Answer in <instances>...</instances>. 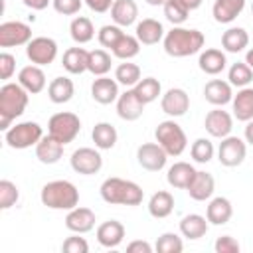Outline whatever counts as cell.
I'll use <instances>...</instances> for the list:
<instances>
[{
    "label": "cell",
    "instance_id": "6da1fadb",
    "mask_svg": "<svg viewBox=\"0 0 253 253\" xmlns=\"http://www.w3.org/2000/svg\"><path fill=\"white\" fill-rule=\"evenodd\" d=\"M204 47V34L192 28L174 26L164 36V51L172 57H188Z\"/></svg>",
    "mask_w": 253,
    "mask_h": 253
},
{
    "label": "cell",
    "instance_id": "7a4b0ae2",
    "mask_svg": "<svg viewBox=\"0 0 253 253\" xmlns=\"http://www.w3.org/2000/svg\"><path fill=\"white\" fill-rule=\"evenodd\" d=\"M28 107V91L20 83H6L0 87V128L8 130L10 123Z\"/></svg>",
    "mask_w": 253,
    "mask_h": 253
},
{
    "label": "cell",
    "instance_id": "3957f363",
    "mask_svg": "<svg viewBox=\"0 0 253 253\" xmlns=\"http://www.w3.org/2000/svg\"><path fill=\"white\" fill-rule=\"evenodd\" d=\"M142 188L130 180L123 178H107L101 184V198L107 204L117 206H138L142 202Z\"/></svg>",
    "mask_w": 253,
    "mask_h": 253
},
{
    "label": "cell",
    "instance_id": "277c9868",
    "mask_svg": "<svg viewBox=\"0 0 253 253\" xmlns=\"http://www.w3.org/2000/svg\"><path fill=\"white\" fill-rule=\"evenodd\" d=\"M42 204L49 210H73L79 204L77 188L67 180H53L42 188Z\"/></svg>",
    "mask_w": 253,
    "mask_h": 253
},
{
    "label": "cell",
    "instance_id": "5b68a950",
    "mask_svg": "<svg viewBox=\"0 0 253 253\" xmlns=\"http://www.w3.org/2000/svg\"><path fill=\"white\" fill-rule=\"evenodd\" d=\"M154 136H156V142L166 150L168 156H180L186 150V144H188L186 132L174 121H162L156 126Z\"/></svg>",
    "mask_w": 253,
    "mask_h": 253
},
{
    "label": "cell",
    "instance_id": "8992f818",
    "mask_svg": "<svg viewBox=\"0 0 253 253\" xmlns=\"http://www.w3.org/2000/svg\"><path fill=\"white\" fill-rule=\"evenodd\" d=\"M81 130V121L75 113L63 111V113H55L49 121H47V134L53 136L55 140H59L61 144L73 142L75 136Z\"/></svg>",
    "mask_w": 253,
    "mask_h": 253
},
{
    "label": "cell",
    "instance_id": "52a82bcc",
    "mask_svg": "<svg viewBox=\"0 0 253 253\" xmlns=\"http://www.w3.org/2000/svg\"><path fill=\"white\" fill-rule=\"evenodd\" d=\"M43 136V130L38 123L34 121H26V123H18L16 126L8 128L6 130V144L10 148H16V150H24V148H30V146H36Z\"/></svg>",
    "mask_w": 253,
    "mask_h": 253
},
{
    "label": "cell",
    "instance_id": "ba28073f",
    "mask_svg": "<svg viewBox=\"0 0 253 253\" xmlns=\"http://www.w3.org/2000/svg\"><path fill=\"white\" fill-rule=\"evenodd\" d=\"M26 55L34 65H49L57 57V43L51 38H32L26 45Z\"/></svg>",
    "mask_w": 253,
    "mask_h": 253
},
{
    "label": "cell",
    "instance_id": "9c48e42d",
    "mask_svg": "<svg viewBox=\"0 0 253 253\" xmlns=\"http://www.w3.org/2000/svg\"><path fill=\"white\" fill-rule=\"evenodd\" d=\"M32 40V28L24 22H4L0 24V47L28 45Z\"/></svg>",
    "mask_w": 253,
    "mask_h": 253
},
{
    "label": "cell",
    "instance_id": "30bf717a",
    "mask_svg": "<svg viewBox=\"0 0 253 253\" xmlns=\"http://www.w3.org/2000/svg\"><path fill=\"white\" fill-rule=\"evenodd\" d=\"M245 154H247V148H245V142L239 136H225V138H221L219 150H217V158H219V162L223 166H227V168L239 166L245 160Z\"/></svg>",
    "mask_w": 253,
    "mask_h": 253
},
{
    "label": "cell",
    "instance_id": "8fae6325",
    "mask_svg": "<svg viewBox=\"0 0 253 253\" xmlns=\"http://www.w3.org/2000/svg\"><path fill=\"white\" fill-rule=\"evenodd\" d=\"M166 158H168V154H166V150H164L158 142H144V144H140L138 150H136V160H138V164H140L144 170H148V172H158V170H162V168L166 166Z\"/></svg>",
    "mask_w": 253,
    "mask_h": 253
},
{
    "label": "cell",
    "instance_id": "7c38bea8",
    "mask_svg": "<svg viewBox=\"0 0 253 253\" xmlns=\"http://www.w3.org/2000/svg\"><path fill=\"white\" fill-rule=\"evenodd\" d=\"M101 166H103V158L95 148L83 146V148H77L71 154V168L77 174L91 176V174H97L101 170Z\"/></svg>",
    "mask_w": 253,
    "mask_h": 253
},
{
    "label": "cell",
    "instance_id": "4fadbf2b",
    "mask_svg": "<svg viewBox=\"0 0 253 253\" xmlns=\"http://www.w3.org/2000/svg\"><path fill=\"white\" fill-rule=\"evenodd\" d=\"M160 107L166 115L170 117H182L186 115V111L190 109V97L184 89H178V87H172L168 89L164 95H162V101H160Z\"/></svg>",
    "mask_w": 253,
    "mask_h": 253
},
{
    "label": "cell",
    "instance_id": "5bb4252c",
    "mask_svg": "<svg viewBox=\"0 0 253 253\" xmlns=\"http://www.w3.org/2000/svg\"><path fill=\"white\" fill-rule=\"evenodd\" d=\"M144 111L142 99L136 95L134 89H126L123 95L117 99V113L123 121H136Z\"/></svg>",
    "mask_w": 253,
    "mask_h": 253
},
{
    "label": "cell",
    "instance_id": "9a60e30c",
    "mask_svg": "<svg viewBox=\"0 0 253 253\" xmlns=\"http://www.w3.org/2000/svg\"><path fill=\"white\" fill-rule=\"evenodd\" d=\"M204 126L206 130L215 136V138H225L229 136L231 128H233V119L227 111H221V109H213L206 115V121H204Z\"/></svg>",
    "mask_w": 253,
    "mask_h": 253
},
{
    "label": "cell",
    "instance_id": "2e32d148",
    "mask_svg": "<svg viewBox=\"0 0 253 253\" xmlns=\"http://www.w3.org/2000/svg\"><path fill=\"white\" fill-rule=\"evenodd\" d=\"M190 198L196 200V202H206L211 198L213 190H215V180L210 172H204V170H198L194 180L190 182V186L186 188Z\"/></svg>",
    "mask_w": 253,
    "mask_h": 253
},
{
    "label": "cell",
    "instance_id": "e0dca14e",
    "mask_svg": "<svg viewBox=\"0 0 253 253\" xmlns=\"http://www.w3.org/2000/svg\"><path fill=\"white\" fill-rule=\"evenodd\" d=\"M65 227L73 233H87L95 227V213L89 208H73L65 215Z\"/></svg>",
    "mask_w": 253,
    "mask_h": 253
},
{
    "label": "cell",
    "instance_id": "ac0fdd59",
    "mask_svg": "<svg viewBox=\"0 0 253 253\" xmlns=\"http://www.w3.org/2000/svg\"><path fill=\"white\" fill-rule=\"evenodd\" d=\"M91 97L101 105H111L113 101L119 99V81L101 75L91 85Z\"/></svg>",
    "mask_w": 253,
    "mask_h": 253
},
{
    "label": "cell",
    "instance_id": "d6986e66",
    "mask_svg": "<svg viewBox=\"0 0 253 253\" xmlns=\"http://www.w3.org/2000/svg\"><path fill=\"white\" fill-rule=\"evenodd\" d=\"M204 97L208 103L215 105V107H223L229 101H233V93H231V83L221 81V79H211L210 83H206L204 87Z\"/></svg>",
    "mask_w": 253,
    "mask_h": 253
},
{
    "label": "cell",
    "instance_id": "ffe728a7",
    "mask_svg": "<svg viewBox=\"0 0 253 253\" xmlns=\"http://www.w3.org/2000/svg\"><path fill=\"white\" fill-rule=\"evenodd\" d=\"M123 237H125V225L117 219H109L97 227V241L107 249L121 245Z\"/></svg>",
    "mask_w": 253,
    "mask_h": 253
},
{
    "label": "cell",
    "instance_id": "44dd1931",
    "mask_svg": "<svg viewBox=\"0 0 253 253\" xmlns=\"http://www.w3.org/2000/svg\"><path fill=\"white\" fill-rule=\"evenodd\" d=\"M18 83L28 93H42L45 87V73L40 69V65H26L18 73Z\"/></svg>",
    "mask_w": 253,
    "mask_h": 253
},
{
    "label": "cell",
    "instance_id": "7402d4cb",
    "mask_svg": "<svg viewBox=\"0 0 253 253\" xmlns=\"http://www.w3.org/2000/svg\"><path fill=\"white\" fill-rule=\"evenodd\" d=\"M63 146L65 144H61L59 140H55L49 134L47 136H42V140L36 144V156L43 164H55L63 156Z\"/></svg>",
    "mask_w": 253,
    "mask_h": 253
},
{
    "label": "cell",
    "instance_id": "603a6c76",
    "mask_svg": "<svg viewBox=\"0 0 253 253\" xmlns=\"http://www.w3.org/2000/svg\"><path fill=\"white\" fill-rule=\"evenodd\" d=\"M138 6L134 0H115L111 6V18L117 26H130L136 22Z\"/></svg>",
    "mask_w": 253,
    "mask_h": 253
},
{
    "label": "cell",
    "instance_id": "cb8c5ba5",
    "mask_svg": "<svg viewBox=\"0 0 253 253\" xmlns=\"http://www.w3.org/2000/svg\"><path fill=\"white\" fill-rule=\"evenodd\" d=\"M243 8H245V0H215L211 14H213L215 22L229 24L243 12Z\"/></svg>",
    "mask_w": 253,
    "mask_h": 253
},
{
    "label": "cell",
    "instance_id": "d4e9b609",
    "mask_svg": "<svg viewBox=\"0 0 253 253\" xmlns=\"http://www.w3.org/2000/svg\"><path fill=\"white\" fill-rule=\"evenodd\" d=\"M136 38L144 45H154L164 38V28L158 20L154 18H144L142 22L136 24Z\"/></svg>",
    "mask_w": 253,
    "mask_h": 253
},
{
    "label": "cell",
    "instance_id": "484cf974",
    "mask_svg": "<svg viewBox=\"0 0 253 253\" xmlns=\"http://www.w3.org/2000/svg\"><path fill=\"white\" fill-rule=\"evenodd\" d=\"M225 63H227L225 53H223L221 49H213V47L202 51V53H200V59H198L200 69H202L204 73H208V75H217V73H221V71L225 69Z\"/></svg>",
    "mask_w": 253,
    "mask_h": 253
},
{
    "label": "cell",
    "instance_id": "4316f807",
    "mask_svg": "<svg viewBox=\"0 0 253 253\" xmlns=\"http://www.w3.org/2000/svg\"><path fill=\"white\" fill-rule=\"evenodd\" d=\"M233 115L237 121H251L253 119V87H241L233 97Z\"/></svg>",
    "mask_w": 253,
    "mask_h": 253
},
{
    "label": "cell",
    "instance_id": "83f0119b",
    "mask_svg": "<svg viewBox=\"0 0 253 253\" xmlns=\"http://www.w3.org/2000/svg\"><path fill=\"white\" fill-rule=\"evenodd\" d=\"M196 172H198V170H194L192 164H188V162H176V164H172V166L168 168L166 178H168V184H170V186L186 190V188L190 186V182L194 180Z\"/></svg>",
    "mask_w": 253,
    "mask_h": 253
},
{
    "label": "cell",
    "instance_id": "f1b7e54d",
    "mask_svg": "<svg viewBox=\"0 0 253 253\" xmlns=\"http://www.w3.org/2000/svg\"><path fill=\"white\" fill-rule=\"evenodd\" d=\"M231 213H233V208H231V202L227 198H213L206 210V217L213 225L227 223L231 219Z\"/></svg>",
    "mask_w": 253,
    "mask_h": 253
},
{
    "label": "cell",
    "instance_id": "f546056e",
    "mask_svg": "<svg viewBox=\"0 0 253 253\" xmlns=\"http://www.w3.org/2000/svg\"><path fill=\"white\" fill-rule=\"evenodd\" d=\"M174 210V198L170 192L166 190H158L156 194H152V198L148 200V211L152 217L156 219H162V217H168Z\"/></svg>",
    "mask_w": 253,
    "mask_h": 253
},
{
    "label": "cell",
    "instance_id": "4dcf8cb0",
    "mask_svg": "<svg viewBox=\"0 0 253 253\" xmlns=\"http://www.w3.org/2000/svg\"><path fill=\"white\" fill-rule=\"evenodd\" d=\"M87 61H89V51H85L83 47H69L61 59L63 69L73 73V75L87 71Z\"/></svg>",
    "mask_w": 253,
    "mask_h": 253
},
{
    "label": "cell",
    "instance_id": "1f68e13d",
    "mask_svg": "<svg viewBox=\"0 0 253 253\" xmlns=\"http://www.w3.org/2000/svg\"><path fill=\"white\" fill-rule=\"evenodd\" d=\"M73 93H75L73 81L67 79V77H55V79L49 83V87H47V97H49V101L55 103V105H61V103L71 101Z\"/></svg>",
    "mask_w": 253,
    "mask_h": 253
},
{
    "label": "cell",
    "instance_id": "d6a6232c",
    "mask_svg": "<svg viewBox=\"0 0 253 253\" xmlns=\"http://www.w3.org/2000/svg\"><path fill=\"white\" fill-rule=\"evenodd\" d=\"M208 217L204 215H198V213H190V215H184L182 221H180V231L184 237L188 239H200L206 235L208 231Z\"/></svg>",
    "mask_w": 253,
    "mask_h": 253
},
{
    "label": "cell",
    "instance_id": "836d02e7",
    "mask_svg": "<svg viewBox=\"0 0 253 253\" xmlns=\"http://www.w3.org/2000/svg\"><path fill=\"white\" fill-rule=\"evenodd\" d=\"M249 43V34L243 30V28H229L223 32L221 36V45L225 51L229 53H239L247 47Z\"/></svg>",
    "mask_w": 253,
    "mask_h": 253
},
{
    "label": "cell",
    "instance_id": "e575fe53",
    "mask_svg": "<svg viewBox=\"0 0 253 253\" xmlns=\"http://www.w3.org/2000/svg\"><path fill=\"white\" fill-rule=\"evenodd\" d=\"M93 142L101 150H111L117 144V128L111 123H97L93 126Z\"/></svg>",
    "mask_w": 253,
    "mask_h": 253
},
{
    "label": "cell",
    "instance_id": "d590c367",
    "mask_svg": "<svg viewBox=\"0 0 253 253\" xmlns=\"http://www.w3.org/2000/svg\"><path fill=\"white\" fill-rule=\"evenodd\" d=\"M69 34H71L73 42H77V43H87V42L93 40L95 28H93V24H91L89 18L77 16V18L71 22V26H69Z\"/></svg>",
    "mask_w": 253,
    "mask_h": 253
},
{
    "label": "cell",
    "instance_id": "8d00e7d4",
    "mask_svg": "<svg viewBox=\"0 0 253 253\" xmlns=\"http://www.w3.org/2000/svg\"><path fill=\"white\" fill-rule=\"evenodd\" d=\"M138 51H140L138 38L136 36H128V34H125L117 42V45L113 47V55L119 57V59H125V61L130 59V57H134V55H138Z\"/></svg>",
    "mask_w": 253,
    "mask_h": 253
},
{
    "label": "cell",
    "instance_id": "74e56055",
    "mask_svg": "<svg viewBox=\"0 0 253 253\" xmlns=\"http://www.w3.org/2000/svg\"><path fill=\"white\" fill-rule=\"evenodd\" d=\"M109 69H111V55L105 49H93V51H89L87 71H91L93 75L101 77V75H107Z\"/></svg>",
    "mask_w": 253,
    "mask_h": 253
},
{
    "label": "cell",
    "instance_id": "f35d334b",
    "mask_svg": "<svg viewBox=\"0 0 253 253\" xmlns=\"http://www.w3.org/2000/svg\"><path fill=\"white\" fill-rule=\"evenodd\" d=\"M132 89L136 91V95H138V97L142 99V103L146 105V103H152V101L158 99V95H160V81L154 79V77H144V79H140Z\"/></svg>",
    "mask_w": 253,
    "mask_h": 253
},
{
    "label": "cell",
    "instance_id": "ab89813d",
    "mask_svg": "<svg viewBox=\"0 0 253 253\" xmlns=\"http://www.w3.org/2000/svg\"><path fill=\"white\" fill-rule=\"evenodd\" d=\"M227 79L231 85L235 87H247L251 81H253V69L245 63V61H237L229 67V73H227Z\"/></svg>",
    "mask_w": 253,
    "mask_h": 253
},
{
    "label": "cell",
    "instance_id": "60d3db41",
    "mask_svg": "<svg viewBox=\"0 0 253 253\" xmlns=\"http://www.w3.org/2000/svg\"><path fill=\"white\" fill-rule=\"evenodd\" d=\"M115 79L125 87H134L140 81V67L136 63H121L115 69Z\"/></svg>",
    "mask_w": 253,
    "mask_h": 253
},
{
    "label": "cell",
    "instance_id": "b9f144b4",
    "mask_svg": "<svg viewBox=\"0 0 253 253\" xmlns=\"http://www.w3.org/2000/svg\"><path fill=\"white\" fill-rule=\"evenodd\" d=\"M188 14H190V10L184 6L182 0H168V2L164 4V16H166V20L172 22L174 26L184 24V22L188 20Z\"/></svg>",
    "mask_w": 253,
    "mask_h": 253
},
{
    "label": "cell",
    "instance_id": "7bdbcfd3",
    "mask_svg": "<svg viewBox=\"0 0 253 253\" xmlns=\"http://www.w3.org/2000/svg\"><path fill=\"white\" fill-rule=\"evenodd\" d=\"M190 154H192V158L196 162L206 164V162H210L213 158V144L208 138H198V140H194V144L190 148Z\"/></svg>",
    "mask_w": 253,
    "mask_h": 253
},
{
    "label": "cell",
    "instance_id": "ee69618b",
    "mask_svg": "<svg viewBox=\"0 0 253 253\" xmlns=\"http://www.w3.org/2000/svg\"><path fill=\"white\" fill-rule=\"evenodd\" d=\"M20 198V192L14 182L0 180V210H10Z\"/></svg>",
    "mask_w": 253,
    "mask_h": 253
},
{
    "label": "cell",
    "instance_id": "f6af8a7d",
    "mask_svg": "<svg viewBox=\"0 0 253 253\" xmlns=\"http://www.w3.org/2000/svg\"><path fill=\"white\" fill-rule=\"evenodd\" d=\"M182 249H184V243L176 233H162L156 241L158 253H180Z\"/></svg>",
    "mask_w": 253,
    "mask_h": 253
},
{
    "label": "cell",
    "instance_id": "bcb514c9",
    "mask_svg": "<svg viewBox=\"0 0 253 253\" xmlns=\"http://www.w3.org/2000/svg\"><path fill=\"white\" fill-rule=\"evenodd\" d=\"M123 36H125V32L121 30V26H117V24L111 26V24H109V26H103V28L99 30V43H101L103 47H111V49H113V47L117 45V42H119Z\"/></svg>",
    "mask_w": 253,
    "mask_h": 253
},
{
    "label": "cell",
    "instance_id": "7dc6e473",
    "mask_svg": "<svg viewBox=\"0 0 253 253\" xmlns=\"http://www.w3.org/2000/svg\"><path fill=\"white\" fill-rule=\"evenodd\" d=\"M61 249H63L65 253H87V251H89V245H87V241H85L83 237L71 235V237H67V239L63 241Z\"/></svg>",
    "mask_w": 253,
    "mask_h": 253
},
{
    "label": "cell",
    "instance_id": "c3c4849f",
    "mask_svg": "<svg viewBox=\"0 0 253 253\" xmlns=\"http://www.w3.org/2000/svg\"><path fill=\"white\" fill-rule=\"evenodd\" d=\"M213 249H215V253H239L241 247H239L237 239H233L231 235H221V237H217Z\"/></svg>",
    "mask_w": 253,
    "mask_h": 253
},
{
    "label": "cell",
    "instance_id": "681fc988",
    "mask_svg": "<svg viewBox=\"0 0 253 253\" xmlns=\"http://www.w3.org/2000/svg\"><path fill=\"white\" fill-rule=\"evenodd\" d=\"M51 4H53V8H55V12H59V14H63V16H73V14L79 12L83 0H53Z\"/></svg>",
    "mask_w": 253,
    "mask_h": 253
},
{
    "label": "cell",
    "instance_id": "f907efd6",
    "mask_svg": "<svg viewBox=\"0 0 253 253\" xmlns=\"http://www.w3.org/2000/svg\"><path fill=\"white\" fill-rule=\"evenodd\" d=\"M16 69V57L12 53H0V79H10Z\"/></svg>",
    "mask_w": 253,
    "mask_h": 253
},
{
    "label": "cell",
    "instance_id": "816d5d0a",
    "mask_svg": "<svg viewBox=\"0 0 253 253\" xmlns=\"http://www.w3.org/2000/svg\"><path fill=\"white\" fill-rule=\"evenodd\" d=\"M93 12H97V14H103V12H107V10H111V6H113V2L115 0H83Z\"/></svg>",
    "mask_w": 253,
    "mask_h": 253
},
{
    "label": "cell",
    "instance_id": "f5cc1de1",
    "mask_svg": "<svg viewBox=\"0 0 253 253\" xmlns=\"http://www.w3.org/2000/svg\"><path fill=\"white\" fill-rule=\"evenodd\" d=\"M126 251L128 253H152V247H150V243L148 241H132V243H128L126 245Z\"/></svg>",
    "mask_w": 253,
    "mask_h": 253
},
{
    "label": "cell",
    "instance_id": "db71d44e",
    "mask_svg": "<svg viewBox=\"0 0 253 253\" xmlns=\"http://www.w3.org/2000/svg\"><path fill=\"white\" fill-rule=\"evenodd\" d=\"M28 8H32V10H43V8H47V4L49 2H53V0H22Z\"/></svg>",
    "mask_w": 253,
    "mask_h": 253
},
{
    "label": "cell",
    "instance_id": "11a10c76",
    "mask_svg": "<svg viewBox=\"0 0 253 253\" xmlns=\"http://www.w3.org/2000/svg\"><path fill=\"white\" fill-rule=\"evenodd\" d=\"M245 140L253 146V119L247 121V126H245Z\"/></svg>",
    "mask_w": 253,
    "mask_h": 253
},
{
    "label": "cell",
    "instance_id": "9f6ffc18",
    "mask_svg": "<svg viewBox=\"0 0 253 253\" xmlns=\"http://www.w3.org/2000/svg\"><path fill=\"white\" fill-rule=\"evenodd\" d=\"M182 2H184V6H186V8L190 10V12H192V10H196V8H200L204 0H182Z\"/></svg>",
    "mask_w": 253,
    "mask_h": 253
},
{
    "label": "cell",
    "instance_id": "6f0895ef",
    "mask_svg": "<svg viewBox=\"0 0 253 253\" xmlns=\"http://www.w3.org/2000/svg\"><path fill=\"white\" fill-rule=\"evenodd\" d=\"M245 63H247V65L253 69V47L247 51V55H245Z\"/></svg>",
    "mask_w": 253,
    "mask_h": 253
},
{
    "label": "cell",
    "instance_id": "680465c9",
    "mask_svg": "<svg viewBox=\"0 0 253 253\" xmlns=\"http://www.w3.org/2000/svg\"><path fill=\"white\" fill-rule=\"evenodd\" d=\"M146 2H148L150 6H164L168 0H146Z\"/></svg>",
    "mask_w": 253,
    "mask_h": 253
},
{
    "label": "cell",
    "instance_id": "91938a15",
    "mask_svg": "<svg viewBox=\"0 0 253 253\" xmlns=\"http://www.w3.org/2000/svg\"><path fill=\"white\" fill-rule=\"evenodd\" d=\"M251 14H253V4H251Z\"/></svg>",
    "mask_w": 253,
    "mask_h": 253
}]
</instances>
